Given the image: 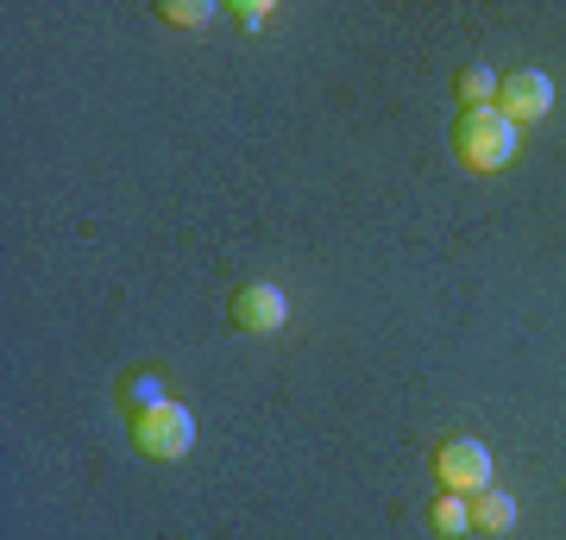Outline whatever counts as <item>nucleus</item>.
<instances>
[{"instance_id":"obj_1","label":"nucleus","mask_w":566,"mask_h":540,"mask_svg":"<svg viewBox=\"0 0 566 540\" xmlns=\"http://www.w3.org/2000/svg\"><path fill=\"white\" fill-rule=\"evenodd\" d=\"M516 133L523 126H510L497 107H465L460 114V133H453V151H460L465 170H479V177H491V170H504L510 158H516Z\"/></svg>"},{"instance_id":"obj_2","label":"nucleus","mask_w":566,"mask_h":540,"mask_svg":"<svg viewBox=\"0 0 566 540\" xmlns=\"http://www.w3.org/2000/svg\"><path fill=\"white\" fill-rule=\"evenodd\" d=\"M133 446H139L145 459H158V465L189 459V446H196V415H189L182 402H158V409L133 415Z\"/></svg>"},{"instance_id":"obj_3","label":"nucleus","mask_w":566,"mask_h":540,"mask_svg":"<svg viewBox=\"0 0 566 540\" xmlns=\"http://www.w3.org/2000/svg\"><path fill=\"white\" fill-rule=\"evenodd\" d=\"M434 478H441V490H453V497H479V490L491 484L485 441H472V434L441 441V453H434Z\"/></svg>"},{"instance_id":"obj_4","label":"nucleus","mask_w":566,"mask_h":540,"mask_svg":"<svg viewBox=\"0 0 566 540\" xmlns=\"http://www.w3.org/2000/svg\"><path fill=\"white\" fill-rule=\"evenodd\" d=\"M554 107V82H547V70H516V76L497 82V114H504L510 126H535Z\"/></svg>"},{"instance_id":"obj_5","label":"nucleus","mask_w":566,"mask_h":540,"mask_svg":"<svg viewBox=\"0 0 566 540\" xmlns=\"http://www.w3.org/2000/svg\"><path fill=\"white\" fill-rule=\"evenodd\" d=\"M283 320H290V296H283L277 283H245V289H233V327L240 333H277Z\"/></svg>"},{"instance_id":"obj_6","label":"nucleus","mask_w":566,"mask_h":540,"mask_svg":"<svg viewBox=\"0 0 566 540\" xmlns=\"http://www.w3.org/2000/svg\"><path fill=\"white\" fill-rule=\"evenodd\" d=\"M465 502H472V534L504 540L510 528H516V502H510L504 490H479V497H465Z\"/></svg>"},{"instance_id":"obj_7","label":"nucleus","mask_w":566,"mask_h":540,"mask_svg":"<svg viewBox=\"0 0 566 540\" xmlns=\"http://www.w3.org/2000/svg\"><path fill=\"white\" fill-rule=\"evenodd\" d=\"M428 528H434L441 540H465L472 534V502L453 497V490H441V497L428 502Z\"/></svg>"},{"instance_id":"obj_8","label":"nucleus","mask_w":566,"mask_h":540,"mask_svg":"<svg viewBox=\"0 0 566 540\" xmlns=\"http://www.w3.org/2000/svg\"><path fill=\"white\" fill-rule=\"evenodd\" d=\"M497 82H504V76H491L485 63L460 70V82H453V95H460V114H465V107H497Z\"/></svg>"},{"instance_id":"obj_9","label":"nucleus","mask_w":566,"mask_h":540,"mask_svg":"<svg viewBox=\"0 0 566 540\" xmlns=\"http://www.w3.org/2000/svg\"><path fill=\"white\" fill-rule=\"evenodd\" d=\"M120 402L133 409V415H145V409H158V402H170V396H164V378H158V371H133V378L120 383Z\"/></svg>"},{"instance_id":"obj_10","label":"nucleus","mask_w":566,"mask_h":540,"mask_svg":"<svg viewBox=\"0 0 566 540\" xmlns=\"http://www.w3.org/2000/svg\"><path fill=\"white\" fill-rule=\"evenodd\" d=\"M158 20L164 25H182V32H202V25H214V7H208V0H164Z\"/></svg>"},{"instance_id":"obj_11","label":"nucleus","mask_w":566,"mask_h":540,"mask_svg":"<svg viewBox=\"0 0 566 540\" xmlns=\"http://www.w3.org/2000/svg\"><path fill=\"white\" fill-rule=\"evenodd\" d=\"M233 20H240V25H264V20H271V7H259V0H240V7H233Z\"/></svg>"}]
</instances>
